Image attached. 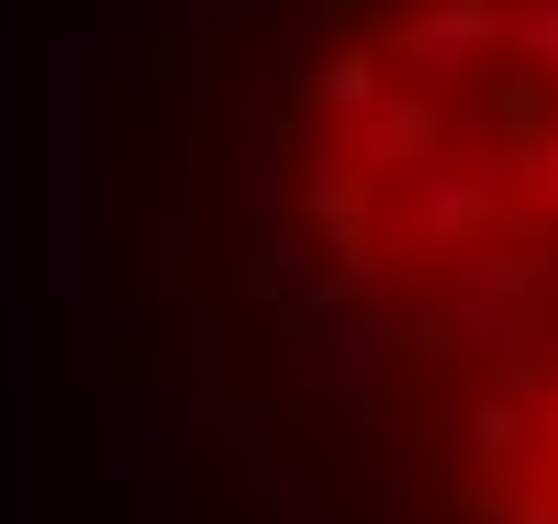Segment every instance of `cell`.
I'll return each instance as SVG.
<instances>
[{
	"label": "cell",
	"instance_id": "6da1fadb",
	"mask_svg": "<svg viewBox=\"0 0 558 524\" xmlns=\"http://www.w3.org/2000/svg\"><path fill=\"white\" fill-rule=\"evenodd\" d=\"M235 190L279 413L402 524H558V0H268Z\"/></svg>",
	"mask_w": 558,
	"mask_h": 524
}]
</instances>
